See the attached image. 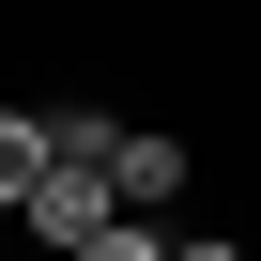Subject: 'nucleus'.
I'll list each match as a JSON object with an SVG mask.
<instances>
[{"instance_id":"f257e3e1","label":"nucleus","mask_w":261,"mask_h":261,"mask_svg":"<svg viewBox=\"0 0 261 261\" xmlns=\"http://www.w3.org/2000/svg\"><path fill=\"white\" fill-rule=\"evenodd\" d=\"M185 185H200V154L169 139V123H123V154H108V200H123V215H169Z\"/></svg>"},{"instance_id":"f03ea898","label":"nucleus","mask_w":261,"mask_h":261,"mask_svg":"<svg viewBox=\"0 0 261 261\" xmlns=\"http://www.w3.org/2000/svg\"><path fill=\"white\" fill-rule=\"evenodd\" d=\"M108 215H123V200H108V169H62V154H46V185L16 200V230H31V246H92Z\"/></svg>"},{"instance_id":"7ed1b4c3","label":"nucleus","mask_w":261,"mask_h":261,"mask_svg":"<svg viewBox=\"0 0 261 261\" xmlns=\"http://www.w3.org/2000/svg\"><path fill=\"white\" fill-rule=\"evenodd\" d=\"M46 185V108H0V215Z\"/></svg>"},{"instance_id":"20e7f679","label":"nucleus","mask_w":261,"mask_h":261,"mask_svg":"<svg viewBox=\"0 0 261 261\" xmlns=\"http://www.w3.org/2000/svg\"><path fill=\"white\" fill-rule=\"evenodd\" d=\"M62 261H169V230H154V215H108V230H92V246H62Z\"/></svg>"},{"instance_id":"39448f33","label":"nucleus","mask_w":261,"mask_h":261,"mask_svg":"<svg viewBox=\"0 0 261 261\" xmlns=\"http://www.w3.org/2000/svg\"><path fill=\"white\" fill-rule=\"evenodd\" d=\"M169 261H261V246H230V230H169Z\"/></svg>"}]
</instances>
